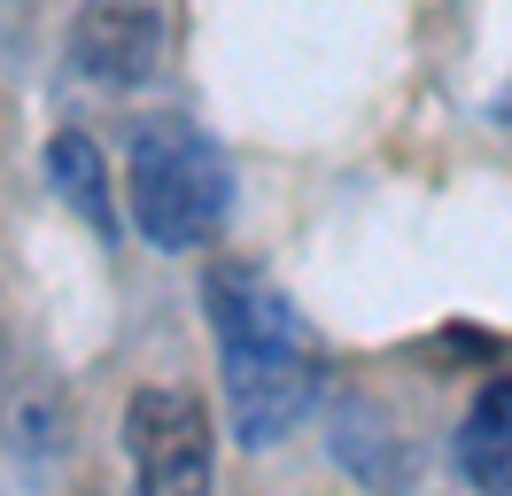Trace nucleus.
Masks as SVG:
<instances>
[{
  "mask_svg": "<svg viewBox=\"0 0 512 496\" xmlns=\"http://www.w3.org/2000/svg\"><path fill=\"white\" fill-rule=\"evenodd\" d=\"M210 334H218V380H225V419L241 450L288 442L326 388L319 334L303 326V310L256 272V264H210L202 272Z\"/></svg>",
  "mask_w": 512,
  "mask_h": 496,
  "instance_id": "nucleus-1",
  "label": "nucleus"
},
{
  "mask_svg": "<svg viewBox=\"0 0 512 496\" xmlns=\"http://www.w3.org/2000/svg\"><path fill=\"white\" fill-rule=\"evenodd\" d=\"M125 194H132V233L163 256L210 248L233 217V171L210 148V132H194V117H179V109H156L132 124Z\"/></svg>",
  "mask_w": 512,
  "mask_h": 496,
  "instance_id": "nucleus-2",
  "label": "nucleus"
},
{
  "mask_svg": "<svg viewBox=\"0 0 512 496\" xmlns=\"http://www.w3.org/2000/svg\"><path fill=\"white\" fill-rule=\"evenodd\" d=\"M125 458L140 473V489H156V496L210 489L218 434H210L202 396H187V388H140L125 403Z\"/></svg>",
  "mask_w": 512,
  "mask_h": 496,
  "instance_id": "nucleus-3",
  "label": "nucleus"
},
{
  "mask_svg": "<svg viewBox=\"0 0 512 496\" xmlns=\"http://www.w3.org/2000/svg\"><path fill=\"white\" fill-rule=\"evenodd\" d=\"M163 39H171L163 0H86L70 24V62H78V78L132 93L163 70Z\"/></svg>",
  "mask_w": 512,
  "mask_h": 496,
  "instance_id": "nucleus-4",
  "label": "nucleus"
},
{
  "mask_svg": "<svg viewBox=\"0 0 512 496\" xmlns=\"http://www.w3.org/2000/svg\"><path fill=\"white\" fill-rule=\"evenodd\" d=\"M47 179H55V194H63L70 210L86 217V233H94L101 248L125 241V217H117V179H109V163H101V148L86 140V132H55V140H47Z\"/></svg>",
  "mask_w": 512,
  "mask_h": 496,
  "instance_id": "nucleus-5",
  "label": "nucleus"
},
{
  "mask_svg": "<svg viewBox=\"0 0 512 496\" xmlns=\"http://www.w3.org/2000/svg\"><path fill=\"white\" fill-rule=\"evenodd\" d=\"M450 465L474 489H512V372H497L450 434Z\"/></svg>",
  "mask_w": 512,
  "mask_h": 496,
  "instance_id": "nucleus-6",
  "label": "nucleus"
}]
</instances>
